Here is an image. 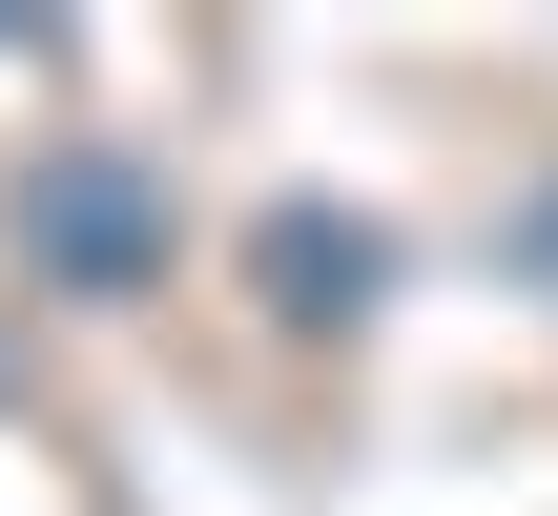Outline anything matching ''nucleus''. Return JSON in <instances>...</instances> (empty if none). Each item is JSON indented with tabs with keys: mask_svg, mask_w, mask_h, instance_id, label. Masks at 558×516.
<instances>
[{
	"mask_svg": "<svg viewBox=\"0 0 558 516\" xmlns=\"http://www.w3.org/2000/svg\"><path fill=\"white\" fill-rule=\"evenodd\" d=\"M21 228H41V248H62V269H83V290H124V269H145V248H166V207H145V186H124V165H41V186H21Z\"/></svg>",
	"mask_w": 558,
	"mask_h": 516,
	"instance_id": "1",
	"label": "nucleus"
}]
</instances>
